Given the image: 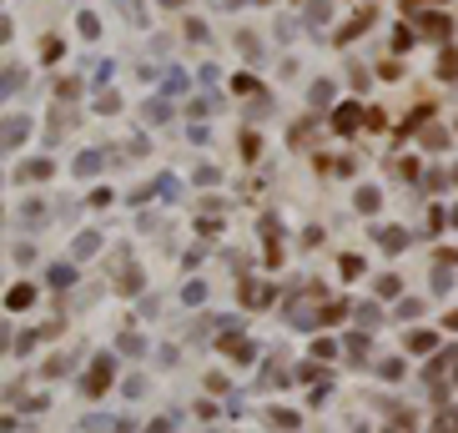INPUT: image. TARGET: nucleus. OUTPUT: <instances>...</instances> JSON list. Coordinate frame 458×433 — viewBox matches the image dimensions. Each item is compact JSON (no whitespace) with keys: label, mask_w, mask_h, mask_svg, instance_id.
Returning <instances> with one entry per match:
<instances>
[{"label":"nucleus","mask_w":458,"mask_h":433,"mask_svg":"<svg viewBox=\"0 0 458 433\" xmlns=\"http://www.w3.org/2000/svg\"><path fill=\"white\" fill-rule=\"evenodd\" d=\"M408 343H413V352H428L433 348V333H413Z\"/></svg>","instance_id":"nucleus-5"},{"label":"nucleus","mask_w":458,"mask_h":433,"mask_svg":"<svg viewBox=\"0 0 458 433\" xmlns=\"http://www.w3.org/2000/svg\"><path fill=\"white\" fill-rule=\"evenodd\" d=\"M30 298H36V293H30V287H15V293H11V308H26Z\"/></svg>","instance_id":"nucleus-6"},{"label":"nucleus","mask_w":458,"mask_h":433,"mask_svg":"<svg viewBox=\"0 0 458 433\" xmlns=\"http://www.w3.org/2000/svg\"><path fill=\"white\" fill-rule=\"evenodd\" d=\"M41 176H51V166H46V162H30L26 166V182H41Z\"/></svg>","instance_id":"nucleus-4"},{"label":"nucleus","mask_w":458,"mask_h":433,"mask_svg":"<svg viewBox=\"0 0 458 433\" xmlns=\"http://www.w3.org/2000/svg\"><path fill=\"white\" fill-rule=\"evenodd\" d=\"M5 141H11V147H21V141H26V122H21V116H11V122H5Z\"/></svg>","instance_id":"nucleus-2"},{"label":"nucleus","mask_w":458,"mask_h":433,"mask_svg":"<svg viewBox=\"0 0 458 433\" xmlns=\"http://www.w3.org/2000/svg\"><path fill=\"white\" fill-rule=\"evenodd\" d=\"M106 378H111V363L101 358V363L91 368V378H86V393H101V388H106Z\"/></svg>","instance_id":"nucleus-1"},{"label":"nucleus","mask_w":458,"mask_h":433,"mask_svg":"<svg viewBox=\"0 0 458 433\" xmlns=\"http://www.w3.org/2000/svg\"><path fill=\"white\" fill-rule=\"evenodd\" d=\"M96 166H101V157H96V151H86L81 162H76V172H96Z\"/></svg>","instance_id":"nucleus-7"},{"label":"nucleus","mask_w":458,"mask_h":433,"mask_svg":"<svg viewBox=\"0 0 458 433\" xmlns=\"http://www.w3.org/2000/svg\"><path fill=\"white\" fill-rule=\"evenodd\" d=\"M166 5H176V0H166Z\"/></svg>","instance_id":"nucleus-8"},{"label":"nucleus","mask_w":458,"mask_h":433,"mask_svg":"<svg viewBox=\"0 0 458 433\" xmlns=\"http://www.w3.org/2000/svg\"><path fill=\"white\" fill-rule=\"evenodd\" d=\"M358 126V106H343L337 111V132H352Z\"/></svg>","instance_id":"nucleus-3"}]
</instances>
